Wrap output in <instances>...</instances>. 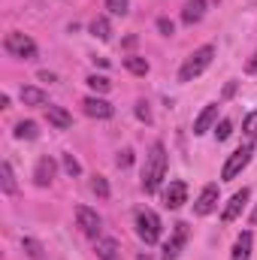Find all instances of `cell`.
<instances>
[{"mask_svg":"<svg viewBox=\"0 0 257 260\" xmlns=\"http://www.w3.org/2000/svg\"><path fill=\"white\" fill-rule=\"evenodd\" d=\"M94 251H97V257L100 260H121V248H118L115 239H97Z\"/></svg>","mask_w":257,"mask_h":260,"instance_id":"cell-17","label":"cell"},{"mask_svg":"<svg viewBox=\"0 0 257 260\" xmlns=\"http://www.w3.org/2000/svg\"><path fill=\"white\" fill-rule=\"evenodd\" d=\"M46 118H49V124L52 127H58V130H67V127H73V115L67 112V109H61V106H46Z\"/></svg>","mask_w":257,"mask_h":260,"instance_id":"cell-13","label":"cell"},{"mask_svg":"<svg viewBox=\"0 0 257 260\" xmlns=\"http://www.w3.org/2000/svg\"><path fill=\"white\" fill-rule=\"evenodd\" d=\"M91 34H94L97 40H109V37H112V24H109V18L97 15V18L91 21Z\"/></svg>","mask_w":257,"mask_h":260,"instance_id":"cell-19","label":"cell"},{"mask_svg":"<svg viewBox=\"0 0 257 260\" xmlns=\"http://www.w3.org/2000/svg\"><path fill=\"white\" fill-rule=\"evenodd\" d=\"M82 106H85V115H91V118H112L115 115V106L103 97H85Z\"/></svg>","mask_w":257,"mask_h":260,"instance_id":"cell-9","label":"cell"},{"mask_svg":"<svg viewBox=\"0 0 257 260\" xmlns=\"http://www.w3.org/2000/svg\"><path fill=\"white\" fill-rule=\"evenodd\" d=\"M0 179H3V194H15V176H12V167L9 164L0 167Z\"/></svg>","mask_w":257,"mask_h":260,"instance_id":"cell-24","label":"cell"},{"mask_svg":"<svg viewBox=\"0 0 257 260\" xmlns=\"http://www.w3.org/2000/svg\"><path fill=\"white\" fill-rule=\"evenodd\" d=\"M3 49H6L12 58H18V61H34V58H37V43H34L27 34H18V30L6 34Z\"/></svg>","mask_w":257,"mask_h":260,"instance_id":"cell-3","label":"cell"},{"mask_svg":"<svg viewBox=\"0 0 257 260\" xmlns=\"http://www.w3.org/2000/svg\"><path fill=\"white\" fill-rule=\"evenodd\" d=\"M55 170H58V164H55L49 154L40 157V160H37V170H34V182H37L40 188H49L52 179H55Z\"/></svg>","mask_w":257,"mask_h":260,"instance_id":"cell-12","label":"cell"},{"mask_svg":"<svg viewBox=\"0 0 257 260\" xmlns=\"http://www.w3.org/2000/svg\"><path fill=\"white\" fill-rule=\"evenodd\" d=\"M242 130H245V136H248V139H257V112H248V115H245Z\"/></svg>","mask_w":257,"mask_h":260,"instance_id":"cell-27","label":"cell"},{"mask_svg":"<svg viewBox=\"0 0 257 260\" xmlns=\"http://www.w3.org/2000/svg\"><path fill=\"white\" fill-rule=\"evenodd\" d=\"M218 209V185H206L203 188V194H200V200L194 203V215H212Z\"/></svg>","mask_w":257,"mask_h":260,"instance_id":"cell-10","label":"cell"},{"mask_svg":"<svg viewBox=\"0 0 257 260\" xmlns=\"http://www.w3.org/2000/svg\"><path fill=\"white\" fill-rule=\"evenodd\" d=\"M164 176H167V148H164V142H154L151 151L145 154V167H142V191H145V194H154V191L160 188Z\"/></svg>","mask_w":257,"mask_h":260,"instance_id":"cell-1","label":"cell"},{"mask_svg":"<svg viewBox=\"0 0 257 260\" xmlns=\"http://www.w3.org/2000/svg\"><path fill=\"white\" fill-rule=\"evenodd\" d=\"M185 203H188V185H185L182 179L170 182V188L164 191V206H167V209H182Z\"/></svg>","mask_w":257,"mask_h":260,"instance_id":"cell-8","label":"cell"},{"mask_svg":"<svg viewBox=\"0 0 257 260\" xmlns=\"http://www.w3.org/2000/svg\"><path fill=\"white\" fill-rule=\"evenodd\" d=\"M230 133H233V124H230V121L224 118V121H221V124L215 127V139H218V142H224V139H230Z\"/></svg>","mask_w":257,"mask_h":260,"instance_id":"cell-28","label":"cell"},{"mask_svg":"<svg viewBox=\"0 0 257 260\" xmlns=\"http://www.w3.org/2000/svg\"><path fill=\"white\" fill-rule=\"evenodd\" d=\"M40 79H43V82H55V73H46V70H43V73H40Z\"/></svg>","mask_w":257,"mask_h":260,"instance_id":"cell-34","label":"cell"},{"mask_svg":"<svg viewBox=\"0 0 257 260\" xmlns=\"http://www.w3.org/2000/svg\"><path fill=\"white\" fill-rule=\"evenodd\" d=\"M21 103H24V106H46V103H49V94H46L43 88L24 85V88H21Z\"/></svg>","mask_w":257,"mask_h":260,"instance_id":"cell-15","label":"cell"},{"mask_svg":"<svg viewBox=\"0 0 257 260\" xmlns=\"http://www.w3.org/2000/svg\"><path fill=\"white\" fill-rule=\"evenodd\" d=\"M251 224H257V209L251 212Z\"/></svg>","mask_w":257,"mask_h":260,"instance_id":"cell-36","label":"cell"},{"mask_svg":"<svg viewBox=\"0 0 257 260\" xmlns=\"http://www.w3.org/2000/svg\"><path fill=\"white\" fill-rule=\"evenodd\" d=\"M21 248H24V254H27L30 260H43V257H46L43 242H37V239H30V236H24V239H21Z\"/></svg>","mask_w":257,"mask_h":260,"instance_id":"cell-20","label":"cell"},{"mask_svg":"<svg viewBox=\"0 0 257 260\" xmlns=\"http://www.w3.org/2000/svg\"><path fill=\"white\" fill-rule=\"evenodd\" d=\"M106 9H109L112 15H127L130 0H106Z\"/></svg>","mask_w":257,"mask_h":260,"instance_id":"cell-26","label":"cell"},{"mask_svg":"<svg viewBox=\"0 0 257 260\" xmlns=\"http://www.w3.org/2000/svg\"><path fill=\"white\" fill-rule=\"evenodd\" d=\"M136 118H139V121H145V124L151 121V109H148V103H145V100H139V103H136Z\"/></svg>","mask_w":257,"mask_h":260,"instance_id":"cell-30","label":"cell"},{"mask_svg":"<svg viewBox=\"0 0 257 260\" xmlns=\"http://www.w3.org/2000/svg\"><path fill=\"white\" fill-rule=\"evenodd\" d=\"M130 164H133V151H130V148L118 151V167H121V170H127Z\"/></svg>","mask_w":257,"mask_h":260,"instance_id":"cell-32","label":"cell"},{"mask_svg":"<svg viewBox=\"0 0 257 260\" xmlns=\"http://www.w3.org/2000/svg\"><path fill=\"white\" fill-rule=\"evenodd\" d=\"M236 94V82H227V88H224V97H233Z\"/></svg>","mask_w":257,"mask_h":260,"instance_id":"cell-33","label":"cell"},{"mask_svg":"<svg viewBox=\"0 0 257 260\" xmlns=\"http://www.w3.org/2000/svg\"><path fill=\"white\" fill-rule=\"evenodd\" d=\"M85 82H88V85H91V91H97V94H106V91L112 88V82H109L106 76H97V73H94V76H88Z\"/></svg>","mask_w":257,"mask_h":260,"instance_id":"cell-23","label":"cell"},{"mask_svg":"<svg viewBox=\"0 0 257 260\" xmlns=\"http://www.w3.org/2000/svg\"><path fill=\"white\" fill-rule=\"evenodd\" d=\"M91 188H94V194L100 197V200H106V197H109V182H106V176H94Z\"/></svg>","mask_w":257,"mask_h":260,"instance_id":"cell-25","label":"cell"},{"mask_svg":"<svg viewBox=\"0 0 257 260\" xmlns=\"http://www.w3.org/2000/svg\"><path fill=\"white\" fill-rule=\"evenodd\" d=\"M136 236L145 242V245H154L160 239V218L151 212V209H139L136 212Z\"/></svg>","mask_w":257,"mask_h":260,"instance_id":"cell-4","label":"cell"},{"mask_svg":"<svg viewBox=\"0 0 257 260\" xmlns=\"http://www.w3.org/2000/svg\"><path fill=\"white\" fill-rule=\"evenodd\" d=\"M248 73H257V55H254V61H248Z\"/></svg>","mask_w":257,"mask_h":260,"instance_id":"cell-35","label":"cell"},{"mask_svg":"<svg viewBox=\"0 0 257 260\" xmlns=\"http://www.w3.org/2000/svg\"><path fill=\"white\" fill-rule=\"evenodd\" d=\"M203 15H206V0H188L185 9H182V21L185 24H197Z\"/></svg>","mask_w":257,"mask_h":260,"instance_id":"cell-18","label":"cell"},{"mask_svg":"<svg viewBox=\"0 0 257 260\" xmlns=\"http://www.w3.org/2000/svg\"><path fill=\"white\" fill-rule=\"evenodd\" d=\"M215 118H218V103H209V106L197 115V121H194V133H197V136H203L206 130L215 124Z\"/></svg>","mask_w":257,"mask_h":260,"instance_id":"cell-14","label":"cell"},{"mask_svg":"<svg viewBox=\"0 0 257 260\" xmlns=\"http://www.w3.org/2000/svg\"><path fill=\"white\" fill-rule=\"evenodd\" d=\"M76 221H79V227H82V233L85 236H100V227H103V221H100V215L91 209V206H79L76 209Z\"/></svg>","mask_w":257,"mask_h":260,"instance_id":"cell-7","label":"cell"},{"mask_svg":"<svg viewBox=\"0 0 257 260\" xmlns=\"http://www.w3.org/2000/svg\"><path fill=\"white\" fill-rule=\"evenodd\" d=\"M251 154H254V145L251 142H245V145H239L230 157H227V164H224V170H221V179L224 182H230V179H236L248 164H251Z\"/></svg>","mask_w":257,"mask_h":260,"instance_id":"cell-5","label":"cell"},{"mask_svg":"<svg viewBox=\"0 0 257 260\" xmlns=\"http://www.w3.org/2000/svg\"><path fill=\"white\" fill-rule=\"evenodd\" d=\"M248 197H251V191H248V188H242V191H236V194L230 197V203H227V209L221 212V221H224V224H230V221H236V218H239V212L245 209V203H248Z\"/></svg>","mask_w":257,"mask_h":260,"instance_id":"cell-11","label":"cell"},{"mask_svg":"<svg viewBox=\"0 0 257 260\" xmlns=\"http://www.w3.org/2000/svg\"><path fill=\"white\" fill-rule=\"evenodd\" d=\"M124 67H127L133 76H145V73H148V61H145V58H136V55L124 58Z\"/></svg>","mask_w":257,"mask_h":260,"instance_id":"cell-22","label":"cell"},{"mask_svg":"<svg viewBox=\"0 0 257 260\" xmlns=\"http://www.w3.org/2000/svg\"><path fill=\"white\" fill-rule=\"evenodd\" d=\"M64 170L70 176H79V173H82V167H79V160H76L73 154H64Z\"/></svg>","mask_w":257,"mask_h":260,"instance_id":"cell-29","label":"cell"},{"mask_svg":"<svg viewBox=\"0 0 257 260\" xmlns=\"http://www.w3.org/2000/svg\"><path fill=\"white\" fill-rule=\"evenodd\" d=\"M251 245H254V236L245 230V233H239V239H236V245H233V254L230 260H248L251 257Z\"/></svg>","mask_w":257,"mask_h":260,"instance_id":"cell-16","label":"cell"},{"mask_svg":"<svg viewBox=\"0 0 257 260\" xmlns=\"http://www.w3.org/2000/svg\"><path fill=\"white\" fill-rule=\"evenodd\" d=\"M15 136H18V139H37V136H40L37 121H18V124H15Z\"/></svg>","mask_w":257,"mask_h":260,"instance_id":"cell-21","label":"cell"},{"mask_svg":"<svg viewBox=\"0 0 257 260\" xmlns=\"http://www.w3.org/2000/svg\"><path fill=\"white\" fill-rule=\"evenodd\" d=\"M212 58H215V46H200L194 55H188V61L182 64V70H179V82H194L197 76H203L206 67L212 64Z\"/></svg>","mask_w":257,"mask_h":260,"instance_id":"cell-2","label":"cell"},{"mask_svg":"<svg viewBox=\"0 0 257 260\" xmlns=\"http://www.w3.org/2000/svg\"><path fill=\"white\" fill-rule=\"evenodd\" d=\"M188 236H191V230H188V224L185 221H179L176 227H173V236L167 239V245H164V254L160 260H176L182 254V248H185V242H188Z\"/></svg>","mask_w":257,"mask_h":260,"instance_id":"cell-6","label":"cell"},{"mask_svg":"<svg viewBox=\"0 0 257 260\" xmlns=\"http://www.w3.org/2000/svg\"><path fill=\"white\" fill-rule=\"evenodd\" d=\"M157 30H160L164 37H173V34H176V24H173L170 18H157Z\"/></svg>","mask_w":257,"mask_h":260,"instance_id":"cell-31","label":"cell"}]
</instances>
